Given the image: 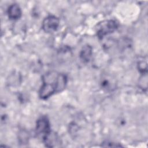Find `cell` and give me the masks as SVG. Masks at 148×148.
Wrapping results in <instances>:
<instances>
[{
  "label": "cell",
  "instance_id": "cell-1",
  "mask_svg": "<svg viewBox=\"0 0 148 148\" xmlns=\"http://www.w3.org/2000/svg\"><path fill=\"white\" fill-rule=\"evenodd\" d=\"M42 82L39 95L41 99H46L54 94L62 91L65 88L67 77L63 73L49 72L42 76Z\"/></svg>",
  "mask_w": 148,
  "mask_h": 148
},
{
  "label": "cell",
  "instance_id": "cell-2",
  "mask_svg": "<svg viewBox=\"0 0 148 148\" xmlns=\"http://www.w3.org/2000/svg\"><path fill=\"white\" fill-rule=\"evenodd\" d=\"M118 23L113 20H105L98 24L97 28V35L99 39L113 33L118 28Z\"/></svg>",
  "mask_w": 148,
  "mask_h": 148
},
{
  "label": "cell",
  "instance_id": "cell-3",
  "mask_svg": "<svg viewBox=\"0 0 148 148\" xmlns=\"http://www.w3.org/2000/svg\"><path fill=\"white\" fill-rule=\"evenodd\" d=\"M36 133L43 140L51 131L49 121L46 117H40L36 121Z\"/></svg>",
  "mask_w": 148,
  "mask_h": 148
},
{
  "label": "cell",
  "instance_id": "cell-4",
  "mask_svg": "<svg viewBox=\"0 0 148 148\" xmlns=\"http://www.w3.org/2000/svg\"><path fill=\"white\" fill-rule=\"evenodd\" d=\"M60 20L53 15L46 17L42 22V29L45 32L51 33L56 31L59 27Z\"/></svg>",
  "mask_w": 148,
  "mask_h": 148
},
{
  "label": "cell",
  "instance_id": "cell-5",
  "mask_svg": "<svg viewBox=\"0 0 148 148\" xmlns=\"http://www.w3.org/2000/svg\"><path fill=\"white\" fill-rule=\"evenodd\" d=\"M9 17L12 20H17L21 16V10L20 6L17 3L11 5L8 10Z\"/></svg>",
  "mask_w": 148,
  "mask_h": 148
},
{
  "label": "cell",
  "instance_id": "cell-6",
  "mask_svg": "<svg viewBox=\"0 0 148 148\" xmlns=\"http://www.w3.org/2000/svg\"><path fill=\"white\" fill-rule=\"evenodd\" d=\"M92 56V47L87 45L83 47L80 53V58L84 62H88Z\"/></svg>",
  "mask_w": 148,
  "mask_h": 148
},
{
  "label": "cell",
  "instance_id": "cell-7",
  "mask_svg": "<svg viewBox=\"0 0 148 148\" xmlns=\"http://www.w3.org/2000/svg\"><path fill=\"white\" fill-rule=\"evenodd\" d=\"M102 147H121V146L120 145H119L117 143H112V142H106L105 143H103Z\"/></svg>",
  "mask_w": 148,
  "mask_h": 148
}]
</instances>
